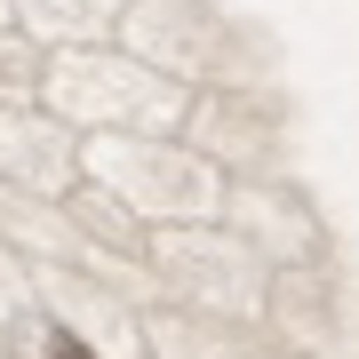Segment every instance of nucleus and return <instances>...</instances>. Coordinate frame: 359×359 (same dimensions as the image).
Listing matches in <instances>:
<instances>
[{"label":"nucleus","instance_id":"nucleus-1","mask_svg":"<svg viewBox=\"0 0 359 359\" xmlns=\"http://www.w3.org/2000/svg\"><path fill=\"white\" fill-rule=\"evenodd\" d=\"M48 359H96V351L80 344V335H56V344H48Z\"/></svg>","mask_w":359,"mask_h":359}]
</instances>
